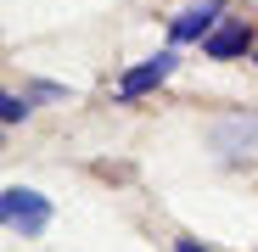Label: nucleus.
<instances>
[{
  "label": "nucleus",
  "mask_w": 258,
  "mask_h": 252,
  "mask_svg": "<svg viewBox=\"0 0 258 252\" xmlns=\"http://www.w3.org/2000/svg\"><path fill=\"white\" fill-rule=\"evenodd\" d=\"M174 67H180V56H174V51H157V56H146L141 67H129V73L118 78V101H135V96L157 90V84H163L168 73H174Z\"/></svg>",
  "instance_id": "3"
},
{
  "label": "nucleus",
  "mask_w": 258,
  "mask_h": 252,
  "mask_svg": "<svg viewBox=\"0 0 258 252\" xmlns=\"http://www.w3.org/2000/svg\"><path fill=\"white\" fill-rule=\"evenodd\" d=\"M174 252H213V246H197V241H174Z\"/></svg>",
  "instance_id": "6"
},
{
  "label": "nucleus",
  "mask_w": 258,
  "mask_h": 252,
  "mask_svg": "<svg viewBox=\"0 0 258 252\" xmlns=\"http://www.w3.org/2000/svg\"><path fill=\"white\" fill-rule=\"evenodd\" d=\"M247 45H252L247 23H225V28H213V34L202 39V56H213V62H230V56H241Z\"/></svg>",
  "instance_id": "4"
},
{
  "label": "nucleus",
  "mask_w": 258,
  "mask_h": 252,
  "mask_svg": "<svg viewBox=\"0 0 258 252\" xmlns=\"http://www.w3.org/2000/svg\"><path fill=\"white\" fill-rule=\"evenodd\" d=\"M0 219H6L12 235H39L51 224V202L39 191H28V185H12L6 196H0Z\"/></svg>",
  "instance_id": "1"
},
{
  "label": "nucleus",
  "mask_w": 258,
  "mask_h": 252,
  "mask_svg": "<svg viewBox=\"0 0 258 252\" xmlns=\"http://www.w3.org/2000/svg\"><path fill=\"white\" fill-rule=\"evenodd\" d=\"M219 23V0H191V6L168 23V45H202Z\"/></svg>",
  "instance_id": "2"
},
{
  "label": "nucleus",
  "mask_w": 258,
  "mask_h": 252,
  "mask_svg": "<svg viewBox=\"0 0 258 252\" xmlns=\"http://www.w3.org/2000/svg\"><path fill=\"white\" fill-rule=\"evenodd\" d=\"M0 118H6V123H23V118H28V96H6V101H0Z\"/></svg>",
  "instance_id": "5"
}]
</instances>
